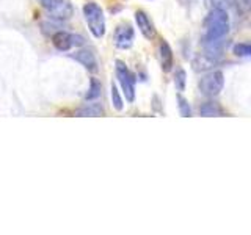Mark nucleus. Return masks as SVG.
I'll return each mask as SVG.
<instances>
[{
    "mask_svg": "<svg viewBox=\"0 0 251 235\" xmlns=\"http://www.w3.org/2000/svg\"><path fill=\"white\" fill-rule=\"evenodd\" d=\"M112 102H113V107L116 110H123V99L120 96V91H118V88L115 85H112Z\"/></svg>",
    "mask_w": 251,
    "mask_h": 235,
    "instance_id": "nucleus-18",
    "label": "nucleus"
},
{
    "mask_svg": "<svg viewBox=\"0 0 251 235\" xmlns=\"http://www.w3.org/2000/svg\"><path fill=\"white\" fill-rule=\"evenodd\" d=\"M177 102H179V113L182 118H188L192 116V108H190V104H188V100L184 99L182 96H177Z\"/></svg>",
    "mask_w": 251,
    "mask_h": 235,
    "instance_id": "nucleus-16",
    "label": "nucleus"
},
{
    "mask_svg": "<svg viewBox=\"0 0 251 235\" xmlns=\"http://www.w3.org/2000/svg\"><path fill=\"white\" fill-rule=\"evenodd\" d=\"M200 113L202 116H222L223 110L220 108L217 104H212V102H206L200 107Z\"/></svg>",
    "mask_w": 251,
    "mask_h": 235,
    "instance_id": "nucleus-13",
    "label": "nucleus"
},
{
    "mask_svg": "<svg viewBox=\"0 0 251 235\" xmlns=\"http://www.w3.org/2000/svg\"><path fill=\"white\" fill-rule=\"evenodd\" d=\"M204 44L222 41L223 36H226L227 30H229V18L227 13L222 8H212L209 14L204 19Z\"/></svg>",
    "mask_w": 251,
    "mask_h": 235,
    "instance_id": "nucleus-1",
    "label": "nucleus"
},
{
    "mask_svg": "<svg viewBox=\"0 0 251 235\" xmlns=\"http://www.w3.org/2000/svg\"><path fill=\"white\" fill-rule=\"evenodd\" d=\"M215 3V8H222V10H225V6H231L235 3V0H214Z\"/></svg>",
    "mask_w": 251,
    "mask_h": 235,
    "instance_id": "nucleus-19",
    "label": "nucleus"
},
{
    "mask_svg": "<svg viewBox=\"0 0 251 235\" xmlns=\"http://www.w3.org/2000/svg\"><path fill=\"white\" fill-rule=\"evenodd\" d=\"M39 3L46 10H49L57 19H69L73 16V6L68 0H39Z\"/></svg>",
    "mask_w": 251,
    "mask_h": 235,
    "instance_id": "nucleus-6",
    "label": "nucleus"
},
{
    "mask_svg": "<svg viewBox=\"0 0 251 235\" xmlns=\"http://www.w3.org/2000/svg\"><path fill=\"white\" fill-rule=\"evenodd\" d=\"M223 85H225V75L222 70H212V72L206 74L200 80V91L204 96L214 97L223 90Z\"/></svg>",
    "mask_w": 251,
    "mask_h": 235,
    "instance_id": "nucleus-4",
    "label": "nucleus"
},
{
    "mask_svg": "<svg viewBox=\"0 0 251 235\" xmlns=\"http://www.w3.org/2000/svg\"><path fill=\"white\" fill-rule=\"evenodd\" d=\"M100 82H98L96 78H91V82H90V90L88 93H86V99L88 100H93V99H96L100 96Z\"/></svg>",
    "mask_w": 251,
    "mask_h": 235,
    "instance_id": "nucleus-14",
    "label": "nucleus"
},
{
    "mask_svg": "<svg viewBox=\"0 0 251 235\" xmlns=\"http://www.w3.org/2000/svg\"><path fill=\"white\" fill-rule=\"evenodd\" d=\"M217 63V60L215 58H212V57H209V55H201V57H198L195 61H193V66H195V69L196 70H206V69H210L212 66H214Z\"/></svg>",
    "mask_w": 251,
    "mask_h": 235,
    "instance_id": "nucleus-12",
    "label": "nucleus"
},
{
    "mask_svg": "<svg viewBox=\"0 0 251 235\" xmlns=\"http://www.w3.org/2000/svg\"><path fill=\"white\" fill-rule=\"evenodd\" d=\"M159 58H160V66L163 69V72H170L175 66V57H173V50L170 44L162 39L159 44Z\"/></svg>",
    "mask_w": 251,
    "mask_h": 235,
    "instance_id": "nucleus-9",
    "label": "nucleus"
},
{
    "mask_svg": "<svg viewBox=\"0 0 251 235\" xmlns=\"http://www.w3.org/2000/svg\"><path fill=\"white\" fill-rule=\"evenodd\" d=\"M133 36H135V31L129 24H121L115 31V46L123 50L130 49L133 44Z\"/></svg>",
    "mask_w": 251,
    "mask_h": 235,
    "instance_id": "nucleus-7",
    "label": "nucleus"
},
{
    "mask_svg": "<svg viewBox=\"0 0 251 235\" xmlns=\"http://www.w3.org/2000/svg\"><path fill=\"white\" fill-rule=\"evenodd\" d=\"M77 63H80V65L85 68L91 70V72H96L98 70V60L96 57H94V53L88 49H83V50H78L75 52L74 55H71Z\"/></svg>",
    "mask_w": 251,
    "mask_h": 235,
    "instance_id": "nucleus-10",
    "label": "nucleus"
},
{
    "mask_svg": "<svg viewBox=\"0 0 251 235\" xmlns=\"http://www.w3.org/2000/svg\"><path fill=\"white\" fill-rule=\"evenodd\" d=\"M185 78H187V74L184 69H177L176 72V77H175V85L177 91H184L185 90Z\"/></svg>",
    "mask_w": 251,
    "mask_h": 235,
    "instance_id": "nucleus-17",
    "label": "nucleus"
},
{
    "mask_svg": "<svg viewBox=\"0 0 251 235\" xmlns=\"http://www.w3.org/2000/svg\"><path fill=\"white\" fill-rule=\"evenodd\" d=\"M135 22L138 25V30L141 31V35H143L146 39H154L155 38V27L152 21L149 19V16L145 13V11H137L135 13Z\"/></svg>",
    "mask_w": 251,
    "mask_h": 235,
    "instance_id": "nucleus-8",
    "label": "nucleus"
},
{
    "mask_svg": "<svg viewBox=\"0 0 251 235\" xmlns=\"http://www.w3.org/2000/svg\"><path fill=\"white\" fill-rule=\"evenodd\" d=\"M83 16L94 38H102L105 35V16L98 3H86L83 6Z\"/></svg>",
    "mask_w": 251,
    "mask_h": 235,
    "instance_id": "nucleus-2",
    "label": "nucleus"
},
{
    "mask_svg": "<svg viewBox=\"0 0 251 235\" xmlns=\"http://www.w3.org/2000/svg\"><path fill=\"white\" fill-rule=\"evenodd\" d=\"M234 53L237 55V57H242V58H247L251 55V46L248 43H239L234 46Z\"/></svg>",
    "mask_w": 251,
    "mask_h": 235,
    "instance_id": "nucleus-15",
    "label": "nucleus"
},
{
    "mask_svg": "<svg viewBox=\"0 0 251 235\" xmlns=\"http://www.w3.org/2000/svg\"><path fill=\"white\" fill-rule=\"evenodd\" d=\"M116 78H118V82H120L121 88H123L126 100H127V102L135 100V83H137V78L129 70V68L126 66V63L121 61V60H116Z\"/></svg>",
    "mask_w": 251,
    "mask_h": 235,
    "instance_id": "nucleus-3",
    "label": "nucleus"
},
{
    "mask_svg": "<svg viewBox=\"0 0 251 235\" xmlns=\"http://www.w3.org/2000/svg\"><path fill=\"white\" fill-rule=\"evenodd\" d=\"M77 116H104V108L99 104H88L75 112Z\"/></svg>",
    "mask_w": 251,
    "mask_h": 235,
    "instance_id": "nucleus-11",
    "label": "nucleus"
},
{
    "mask_svg": "<svg viewBox=\"0 0 251 235\" xmlns=\"http://www.w3.org/2000/svg\"><path fill=\"white\" fill-rule=\"evenodd\" d=\"M52 44L55 46V49L60 52H68L73 47H80L85 44V39L80 35L68 33V31H57L52 36Z\"/></svg>",
    "mask_w": 251,
    "mask_h": 235,
    "instance_id": "nucleus-5",
    "label": "nucleus"
}]
</instances>
